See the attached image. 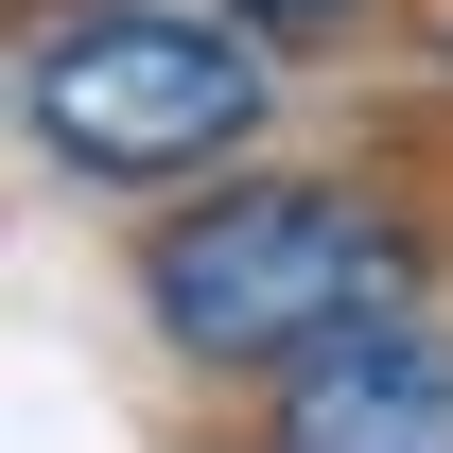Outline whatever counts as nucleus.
<instances>
[{"label": "nucleus", "instance_id": "obj_1", "mask_svg": "<svg viewBox=\"0 0 453 453\" xmlns=\"http://www.w3.org/2000/svg\"><path fill=\"white\" fill-rule=\"evenodd\" d=\"M418 314H453V226L418 174H226L140 226V332L244 401Z\"/></svg>", "mask_w": 453, "mask_h": 453}, {"label": "nucleus", "instance_id": "obj_2", "mask_svg": "<svg viewBox=\"0 0 453 453\" xmlns=\"http://www.w3.org/2000/svg\"><path fill=\"white\" fill-rule=\"evenodd\" d=\"M262 122H280V53L192 0H88V18H35V53H18V140L70 192H122L140 226L226 192L262 157Z\"/></svg>", "mask_w": 453, "mask_h": 453}, {"label": "nucleus", "instance_id": "obj_3", "mask_svg": "<svg viewBox=\"0 0 453 453\" xmlns=\"http://www.w3.org/2000/svg\"><path fill=\"white\" fill-rule=\"evenodd\" d=\"M244 453H453V314L366 332V349H332V366L262 384Z\"/></svg>", "mask_w": 453, "mask_h": 453}, {"label": "nucleus", "instance_id": "obj_4", "mask_svg": "<svg viewBox=\"0 0 453 453\" xmlns=\"http://www.w3.org/2000/svg\"><path fill=\"white\" fill-rule=\"evenodd\" d=\"M226 18H244V35H262V53H349V35H384V18H401V0H226Z\"/></svg>", "mask_w": 453, "mask_h": 453}, {"label": "nucleus", "instance_id": "obj_5", "mask_svg": "<svg viewBox=\"0 0 453 453\" xmlns=\"http://www.w3.org/2000/svg\"><path fill=\"white\" fill-rule=\"evenodd\" d=\"M35 18H88V0H35Z\"/></svg>", "mask_w": 453, "mask_h": 453}]
</instances>
